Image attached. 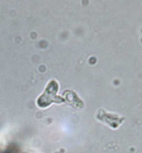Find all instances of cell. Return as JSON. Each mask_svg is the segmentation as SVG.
Listing matches in <instances>:
<instances>
[{
	"label": "cell",
	"instance_id": "2",
	"mask_svg": "<svg viewBox=\"0 0 142 153\" xmlns=\"http://www.w3.org/2000/svg\"><path fill=\"white\" fill-rule=\"evenodd\" d=\"M63 95L66 101L74 107H82V105H83L82 101L79 99V97L77 96L75 93L67 91L64 93Z\"/></svg>",
	"mask_w": 142,
	"mask_h": 153
},
{
	"label": "cell",
	"instance_id": "1",
	"mask_svg": "<svg viewBox=\"0 0 142 153\" xmlns=\"http://www.w3.org/2000/svg\"><path fill=\"white\" fill-rule=\"evenodd\" d=\"M59 86L57 82L52 80L49 83L43 94L38 97L37 104L39 107L46 108L53 103H61L65 100L63 97L57 95L58 91Z\"/></svg>",
	"mask_w": 142,
	"mask_h": 153
}]
</instances>
